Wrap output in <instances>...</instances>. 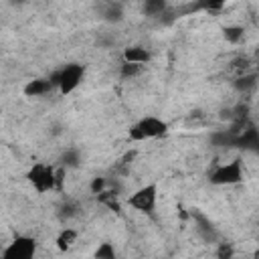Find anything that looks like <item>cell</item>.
Masks as SVG:
<instances>
[{
    "mask_svg": "<svg viewBox=\"0 0 259 259\" xmlns=\"http://www.w3.org/2000/svg\"><path fill=\"white\" fill-rule=\"evenodd\" d=\"M63 168H67V166H77L79 164V154H77V150H67L65 154H63Z\"/></svg>",
    "mask_w": 259,
    "mask_h": 259,
    "instance_id": "obj_17",
    "label": "cell"
},
{
    "mask_svg": "<svg viewBox=\"0 0 259 259\" xmlns=\"http://www.w3.org/2000/svg\"><path fill=\"white\" fill-rule=\"evenodd\" d=\"M55 85L51 83V79H32L24 85V95L26 97H40L45 93H49Z\"/></svg>",
    "mask_w": 259,
    "mask_h": 259,
    "instance_id": "obj_8",
    "label": "cell"
},
{
    "mask_svg": "<svg viewBox=\"0 0 259 259\" xmlns=\"http://www.w3.org/2000/svg\"><path fill=\"white\" fill-rule=\"evenodd\" d=\"M77 237H79V233L75 231V229H71V227H65L59 235H57V249L59 251H69L75 243H77Z\"/></svg>",
    "mask_w": 259,
    "mask_h": 259,
    "instance_id": "obj_10",
    "label": "cell"
},
{
    "mask_svg": "<svg viewBox=\"0 0 259 259\" xmlns=\"http://www.w3.org/2000/svg\"><path fill=\"white\" fill-rule=\"evenodd\" d=\"M99 10H101L103 20L107 22H119L123 18V4L119 2H103L99 4Z\"/></svg>",
    "mask_w": 259,
    "mask_h": 259,
    "instance_id": "obj_9",
    "label": "cell"
},
{
    "mask_svg": "<svg viewBox=\"0 0 259 259\" xmlns=\"http://www.w3.org/2000/svg\"><path fill=\"white\" fill-rule=\"evenodd\" d=\"M235 89L241 91V93H249L257 87V75L255 73H245V75H239L235 77Z\"/></svg>",
    "mask_w": 259,
    "mask_h": 259,
    "instance_id": "obj_11",
    "label": "cell"
},
{
    "mask_svg": "<svg viewBox=\"0 0 259 259\" xmlns=\"http://www.w3.org/2000/svg\"><path fill=\"white\" fill-rule=\"evenodd\" d=\"M26 178H28V182L32 184V188L38 194H45V192L55 190V166H51L47 162L32 164V168L26 174Z\"/></svg>",
    "mask_w": 259,
    "mask_h": 259,
    "instance_id": "obj_2",
    "label": "cell"
},
{
    "mask_svg": "<svg viewBox=\"0 0 259 259\" xmlns=\"http://www.w3.org/2000/svg\"><path fill=\"white\" fill-rule=\"evenodd\" d=\"M156 200H158V186L156 184H146L142 188H138L130 198H127V204L140 212H146V214H152L154 208H156Z\"/></svg>",
    "mask_w": 259,
    "mask_h": 259,
    "instance_id": "obj_5",
    "label": "cell"
},
{
    "mask_svg": "<svg viewBox=\"0 0 259 259\" xmlns=\"http://www.w3.org/2000/svg\"><path fill=\"white\" fill-rule=\"evenodd\" d=\"M166 130H168V125H166L164 119L154 117V115H146V117H142L140 121H136V123L130 127V140H132V142L154 140V138L164 136Z\"/></svg>",
    "mask_w": 259,
    "mask_h": 259,
    "instance_id": "obj_1",
    "label": "cell"
},
{
    "mask_svg": "<svg viewBox=\"0 0 259 259\" xmlns=\"http://www.w3.org/2000/svg\"><path fill=\"white\" fill-rule=\"evenodd\" d=\"M233 257H235V247L231 243H219L217 259H233Z\"/></svg>",
    "mask_w": 259,
    "mask_h": 259,
    "instance_id": "obj_16",
    "label": "cell"
},
{
    "mask_svg": "<svg viewBox=\"0 0 259 259\" xmlns=\"http://www.w3.org/2000/svg\"><path fill=\"white\" fill-rule=\"evenodd\" d=\"M223 36H225V40H227V42L237 45V42H241V40H243V36H245V28H243V26H239V24H229V26H225Z\"/></svg>",
    "mask_w": 259,
    "mask_h": 259,
    "instance_id": "obj_12",
    "label": "cell"
},
{
    "mask_svg": "<svg viewBox=\"0 0 259 259\" xmlns=\"http://www.w3.org/2000/svg\"><path fill=\"white\" fill-rule=\"evenodd\" d=\"M95 259H115V247L109 241H103L97 249H95Z\"/></svg>",
    "mask_w": 259,
    "mask_h": 259,
    "instance_id": "obj_15",
    "label": "cell"
},
{
    "mask_svg": "<svg viewBox=\"0 0 259 259\" xmlns=\"http://www.w3.org/2000/svg\"><path fill=\"white\" fill-rule=\"evenodd\" d=\"M243 180V166L241 160L235 158L227 164H219L212 172H210V182L219 184V186H231V184H239Z\"/></svg>",
    "mask_w": 259,
    "mask_h": 259,
    "instance_id": "obj_4",
    "label": "cell"
},
{
    "mask_svg": "<svg viewBox=\"0 0 259 259\" xmlns=\"http://www.w3.org/2000/svg\"><path fill=\"white\" fill-rule=\"evenodd\" d=\"M146 65H136V63H121L119 67V75L123 79H134V77H140L144 73Z\"/></svg>",
    "mask_w": 259,
    "mask_h": 259,
    "instance_id": "obj_13",
    "label": "cell"
},
{
    "mask_svg": "<svg viewBox=\"0 0 259 259\" xmlns=\"http://www.w3.org/2000/svg\"><path fill=\"white\" fill-rule=\"evenodd\" d=\"M121 57H123V63H136V65H146L152 59L146 47H125Z\"/></svg>",
    "mask_w": 259,
    "mask_h": 259,
    "instance_id": "obj_7",
    "label": "cell"
},
{
    "mask_svg": "<svg viewBox=\"0 0 259 259\" xmlns=\"http://www.w3.org/2000/svg\"><path fill=\"white\" fill-rule=\"evenodd\" d=\"M0 259H2V253H0Z\"/></svg>",
    "mask_w": 259,
    "mask_h": 259,
    "instance_id": "obj_19",
    "label": "cell"
},
{
    "mask_svg": "<svg viewBox=\"0 0 259 259\" xmlns=\"http://www.w3.org/2000/svg\"><path fill=\"white\" fill-rule=\"evenodd\" d=\"M166 8H168V4L162 2V0H148V2L144 4V12H146L148 16H162V14L166 12Z\"/></svg>",
    "mask_w": 259,
    "mask_h": 259,
    "instance_id": "obj_14",
    "label": "cell"
},
{
    "mask_svg": "<svg viewBox=\"0 0 259 259\" xmlns=\"http://www.w3.org/2000/svg\"><path fill=\"white\" fill-rule=\"evenodd\" d=\"M89 188H91V192L97 196L99 192H103V190L107 188V180H105V178H101V176H97V178H93V180H91V186H89Z\"/></svg>",
    "mask_w": 259,
    "mask_h": 259,
    "instance_id": "obj_18",
    "label": "cell"
},
{
    "mask_svg": "<svg viewBox=\"0 0 259 259\" xmlns=\"http://www.w3.org/2000/svg\"><path fill=\"white\" fill-rule=\"evenodd\" d=\"M36 243L30 237H16L2 251V259H34Z\"/></svg>",
    "mask_w": 259,
    "mask_h": 259,
    "instance_id": "obj_6",
    "label": "cell"
},
{
    "mask_svg": "<svg viewBox=\"0 0 259 259\" xmlns=\"http://www.w3.org/2000/svg\"><path fill=\"white\" fill-rule=\"evenodd\" d=\"M51 79V83L55 85V87H59V91L63 93V95H69V93H73L77 87H79V83H81V79H83V67L81 65H67V67H63V69H59L53 77H49Z\"/></svg>",
    "mask_w": 259,
    "mask_h": 259,
    "instance_id": "obj_3",
    "label": "cell"
}]
</instances>
